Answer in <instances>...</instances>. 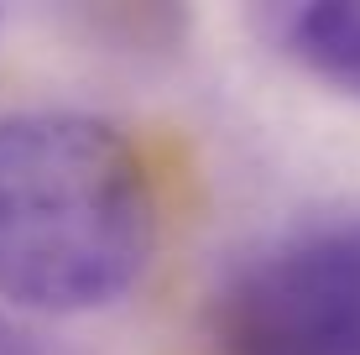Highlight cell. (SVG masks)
Returning <instances> with one entry per match:
<instances>
[{
  "mask_svg": "<svg viewBox=\"0 0 360 355\" xmlns=\"http://www.w3.org/2000/svg\"><path fill=\"white\" fill-rule=\"evenodd\" d=\"M157 246V193L136 141L79 110L0 120V303L94 314L141 283Z\"/></svg>",
  "mask_w": 360,
  "mask_h": 355,
  "instance_id": "6da1fadb",
  "label": "cell"
},
{
  "mask_svg": "<svg viewBox=\"0 0 360 355\" xmlns=\"http://www.w3.org/2000/svg\"><path fill=\"white\" fill-rule=\"evenodd\" d=\"M288 53L319 84L360 100V0H314L288 16Z\"/></svg>",
  "mask_w": 360,
  "mask_h": 355,
  "instance_id": "3957f363",
  "label": "cell"
},
{
  "mask_svg": "<svg viewBox=\"0 0 360 355\" xmlns=\"http://www.w3.org/2000/svg\"><path fill=\"white\" fill-rule=\"evenodd\" d=\"M214 355H360V225L256 256L209 314Z\"/></svg>",
  "mask_w": 360,
  "mask_h": 355,
  "instance_id": "7a4b0ae2",
  "label": "cell"
}]
</instances>
